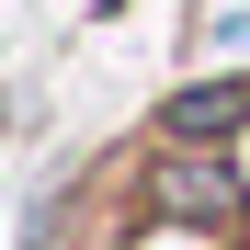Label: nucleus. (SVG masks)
<instances>
[{
  "label": "nucleus",
  "instance_id": "nucleus-2",
  "mask_svg": "<svg viewBox=\"0 0 250 250\" xmlns=\"http://www.w3.org/2000/svg\"><path fill=\"white\" fill-rule=\"evenodd\" d=\"M239 114H250V103H239L228 80H216V91H182V103H171V137H228Z\"/></svg>",
  "mask_w": 250,
  "mask_h": 250
},
{
  "label": "nucleus",
  "instance_id": "nucleus-1",
  "mask_svg": "<svg viewBox=\"0 0 250 250\" xmlns=\"http://www.w3.org/2000/svg\"><path fill=\"white\" fill-rule=\"evenodd\" d=\"M148 205H159V216H205V228H216L239 193H228V171H216V159H182V148H171V159L148 171Z\"/></svg>",
  "mask_w": 250,
  "mask_h": 250
}]
</instances>
